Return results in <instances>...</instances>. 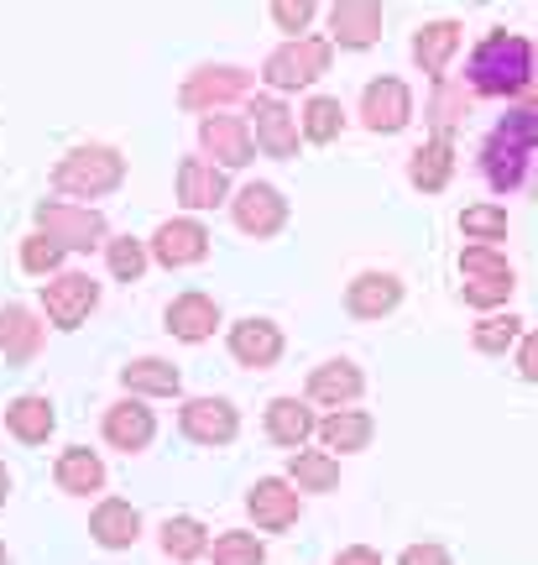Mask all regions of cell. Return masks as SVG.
I'll use <instances>...</instances> for the list:
<instances>
[{
	"mask_svg": "<svg viewBox=\"0 0 538 565\" xmlns=\"http://www.w3.org/2000/svg\"><path fill=\"white\" fill-rule=\"evenodd\" d=\"M492 131H497V137H507V141H518V147H534V152H538V105L534 100H518L497 126H492Z\"/></svg>",
	"mask_w": 538,
	"mask_h": 565,
	"instance_id": "obj_41",
	"label": "cell"
},
{
	"mask_svg": "<svg viewBox=\"0 0 538 565\" xmlns=\"http://www.w3.org/2000/svg\"><path fill=\"white\" fill-rule=\"evenodd\" d=\"M37 231H47L53 242H63L68 252H95L110 242V225L95 204H74V200H42L37 204Z\"/></svg>",
	"mask_w": 538,
	"mask_h": 565,
	"instance_id": "obj_5",
	"label": "cell"
},
{
	"mask_svg": "<svg viewBox=\"0 0 538 565\" xmlns=\"http://www.w3.org/2000/svg\"><path fill=\"white\" fill-rule=\"evenodd\" d=\"M158 545H162V555L173 565H194V561H204L209 555V529L200 524V519H189V513H179V519H168V524L158 529Z\"/></svg>",
	"mask_w": 538,
	"mask_h": 565,
	"instance_id": "obj_31",
	"label": "cell"
},
{
	"mask_svg": "<svg viewBox=\"0 0 538 565\" xmlns=\"http://www.w3.org/2000/svg\"><path fill=\"white\" fill-rule=\"evenodd\" d=\"M209 555H215V565H267V545H261L257 529H225V534H215Z\"/></svg>",
	"mask_w": 538,
	"mask_h": 565,
	"instance_id": "obj_36",
	"label": "cell"
},
{
	"mask_svg": "<svg viewBox=\"0 0 538 565\" xmlns=\"http://www.w3.org/2000/svg\"><path fill=\"white\" fill-rule=\"evenodd\" d=\"M147 246H152V263L162 267H194L209 257V231L194 215H179V221H162Z\"/></svg>",
	"mask_w": 538,
	"mask_h": 565,
	"instance_id": "obj_14",
	"label": "cell"
},
{
	"mask_svg": "<svg viewBox=\"0 0 538 565\" xmlns=\"http://www.w3.org/2000/svg\"><path fill=\"white\" fill-rule=\"evenodd\" d=\"M120 387L137 393V398H179L183 393V372L162 356H137V362L120 366Z\"/></svg>",
	"mask_w": 538,
	"mask_h": 565,
	"instance_id": "obj_26",
	"label": "cell"
},
{
	"mask_svg": "<svg viewBox=\"0 0 538 565\" xmlns=\"http://www.w3.org/2000/svg\"><path fill=\"white\" fill-rule=\"evenodd\" d=\"M299 487L288 482V477H261L251 492H246V513H251V524L261 529V534H282V529L299 524Z\"/></svg>",
	"mask_w": 538,
	"mask_h": 565,
	"instance_id": "obj_11",
	"label": "cell"
},
{
	"mask_svg": "<svg viewBox=\"0 0 538 565\" xmlns=\"http://www.w3.org/2000/svg\"><path fill=\"white\" fill-rule=\"evenodd\" d=\"M63 257H68V246L53 242L47 231H32V236L21 242V267H26L32 278H58V273H63Z\"/></svg>",
	"mask_w": 538,
	"mask_h": 565,
	"instance_id": "obj_38",
	"label": "cell"
},
{
	"mask_svg": "<svg viewBox=\"0 0 538 565\" xmlns=\"http://www.w3.org/2000/svg\"><path fill=\"white\" fill-rule=\"evenodd\" d=\"M309 435H320V414L309 408V398H272L267 404V440L282 450H303Z\"/></svg>",
	"mask_w": 538,
	"mask_h": 565,
	"instance_id": "obj_23",
	"label": "cell"
},
{
	"mask_svg": "<svg viewBox=\"0 0 538 565\" xmlns=\"http://www.w3.org/2000/svg\"><path fill=\"white\" fill-rule=\"evenodd\" d=\"M518 377L523 383H538V330H528L518 341Z\"/></svg>",
	"mask_w": 538,
	"mask_h": 565,
	"instance_id": "obj_45",
	"label": "cell"
},
{
	"mask_svg": "<svg viewBox=\"0 0 538 565\" xmlns=\"http://www.w3.org/2000/svg\"><path fill=\"white\" fill-rule=\"evenodd\" d=\"M230 200L225 168L215 158H183L179 162V204L183 210H215Z\"/></svg>",
	"mask_w": 538,
	"mask_h": 565,
	"instance_id": "obj_18",
	"label": "cell"
},
{
	"mask_svg": "<svg viewBox=\"0 0 538 565\" xmlns=\"http://www.w3.org/2000/svg\"><path fill=\"white\" fill-rule=\"evenodd\" d=\"M251 131H257V147L267 152V158H278V162H288L293 152H299V116L288 110V105L278 100V95H257L251 100Z\"/></svg>",
	"mask_w": 538,
	"mask_h": 565,
	"instance_id": "obj_12",
	"label": "cell"
},
{
	"mask_svg": "<svg viewBox=\"0 0 538 565\" xmlns=\"http://www.w3.org/2000/svg\"><path fill=\"white\" fill-rule=\"evenodd\" d=\"M230 215H236V225L246 236L267 242V236H278L282 225H288V200H282L272 183H246V189L230 194Z\"/></svg>",
	"mask_w": 538,
	"mask_h": 565,
	"instance_id": "obj_10",
	"label": "cell"
},
{
	"mask_svg": "<svg viewBox=\"0 0 538 565\" xmlns=\"http://www.w3.org/2000/svg\"><path fill=\"white\" fill-rule=\"evenodd\" d=\"M147 263H152V246L137 242V236H110V242H105V267H110V278L141 282Z\"/></svg>",
	"mask_w": 538,
	"mask_h": 565,
	"instance_id": "obj_37",
	"label": "cell"
},
{
	"mask_svg": "<svg viewBox=\"0 0 538 565\" xmlns=\"http://www.w3.org/2000/svg\"><path fill=\"white\" fill-rule=\"evenodd\" d=\"M372 414L366 408H330L320 419V440L324 450H340V456H356V450H366L372 445Z\"/></svg>",
	"mask_w": 538,
	"mask_h": 565,
	"instance_id": "obj_30",
	"label": "cell"
},
{
	"mask_svg": "<svg viewBox=\"0 0 538 565\" xmlns=\"http://www.w3.org/2000/svg\"><path fill=\"white\" fill-rule=\"evenodd\" d=\"M42 351V320L21 303H6L0 309V356L11 366H26Z\"/></svg>",
	"mask_w": 538,
	"mask_h": 565,
	"instance_id": "obj_28",
	"label": "cell"
},
{
	"mask_svg": "<svg viewBox=\"0 0 538 565\" xmlns=\"http://www.w3.org/2000/svg\"><path fill=\"white\" fill-rule=\"evenodd\" d=\"M460 231H465L471 242L497 246V242H507V210H502V204H471V210L460 215Z\"/></svg>",
	"mask_w": 538,
	"mask_h": 565,
	"instance_id": "obj_39",
	"label": "cell"
},
{
	"mask_svg": "<svg viewBox=\"0 0 538 565\" xmlns=\"http://www.w3.org/2000/svg\"><path fill=\"white\" fill-rule=\"evenodd\" d=\"M398 565H455L444 545H408L398 555Z\"/></svg>",
	"mask_w": 538,
	"mask_h": 565,
	"instance_id": "obj_44",
	"label": "cell"
},
{
	"mask_svg": "<svg viewBox=\"0 0 538 565\" xmlns=\"http://www.w3.org/2000/svg\"><path fill=\"white\" fill-rule=\"evenodd\" d=\"M314 17H320V0H272V21L288 38H303L314 26Z\"/></svg>",
	"mask_w": 538,
	"mask_h": 565,
	"instance_id": "obj_43",
	"label": "cell"
},
{
	"mask_svg": "<svg viewBox=\"0 0 538 565\" xmlns=\"http://www.w3.org/2000/svg\"><path fill=\"white\" fill-rule=\"evenodd\" d=\"M413 121V89L392 74H381L361 89V126L377 131V137H398L402 126Z\"/></svg>",
	"mask_w": 538,
	"mask_h": 565,
	"instance_id": "obj_9",
	"label": "cell"
},
{
	"mask_svg": "<svg viewBox=\"0 0 538 565\" xmlns=\"http://www.w3.org/2000/svg\"><path fill=\"white\" fill-rule=\"evenodd\" d=\"M330 58H335V42L330 38H288L282 47L267 53L261 63V84L272 89V95H293V89H309V84H320L330 74Z\"/></svg>",
	"mask_w": 538,
	"mask_h": 565,
	"instance_id": "obj_3",
	"label": "cell"
},
{
	"mask_svg": "<svg viewBox=\"0 0 538 565\" xmlns=\"http://www.w3.org/2000/svg\"><path fill=\"white\" fill-rule=\"evenodd\" d=\"M335 565H381V555L372 545H345L335 555Z\"/></svg>",
	"mask_w": 538,
	"mask_h": 565,
	"instance_id": "obj_46",
	"label": "cell"
},
{
	"mask_svg": "<svg viewBox=\"0 0 538 565\" xmlns=\"http://www.w3.org/2000/svg\"><path fill=\"white\" fill-rule=\"evenodd\" d=\"M200 147H204V158H215L219 168H246V162L257 158L251 116H230V110L200 116Z\"/></svg>",
	"mask_w": 538,
	"mask_h": 565,
	"instance_id": "obj_7",
	"label": "cell"
},
{
	"mask_svg": "<svg viewBox=\"0 0 538 565\" xmlns=\"http://www.w3.org/2000/svg\"><path fill=\"white\" fill-rule=\"evenodd\" d=\"M288 482L299 487V492H335L340 487L335 450H293V461H288Z\"/></svg>",
	"mask_w": 538,
	"mask_h": 565,
	"instance_id": "obj_32",
	"label": "cell"
},
{
	"mask_svg": "<svg viewBox=\"0 0 538 565\" xmlns=\"http://www.w3.org/2000/svg\"><path fill=\"white\" fill-rule=\"evenodd\" d=\"M471 105V84H450V79H434V100H429V131L434 137H450Z\"/></svg>",
	"mask_w": 538,
	"mask_h": 565,
	"instance_id": "obj_35",
	"label": "cell"
},
{
	"mask_svg": "<svg viewBox=\"0 0 538 565\" xmlns=\"http://www.w3.org/2000/svg\"><path fill=\"white\" fill-rule=\"evenodd\" d=\"M465 84L481 100H523L538 84V53L518 32H486L465 58Z\"/></svg>",
	"mask_w": 538,
	"mask_h": 565,
	"instance_id": "obj_1",
	"label": "cell"
},
{
	"mask_svg": "<svg viewBox=\"0 0 538 565\" xmlns=\"http://www.w3.org/2000/svg\"><path fill=\"white\" fill-rule=\"evenodd\" d=\"M507 273H513V267H507V257H502L497 246L476 242L460 252V278H507Z\"/></svg>",
	"mask_w": 538,
	"mask_h": 565,
	"instance_id": "obj_42",
	"label": "cell"
},
{
	"mask_svg": "<svg viewBox=\"0 0 538 565\" xmlns=\"http://www.w3.org/2000/svg\"><path fill=\"white\" fill-rule=\"evenodd\" d=\"M460 42H465V26L455 17H439V21H423L419 32H413V63H419L429 79H444V68L450 58L460 53Z\"/></svg>",
	"mask_w": 538,
	"mask_h": 565,
	"instance_id": "obj_19",
	"label": "cell"
},
{
	"mask_svg": "<svg viewBox=\"0 0 538 565\" xmlns=\"http://www.w3.org/2000/svg\"><path fill=\"white\" fill-rule=\"evenodd\" d=\"M89 534H95L100 550H131L141 540V513L131 503H120V498H105L89 513Z\"/></svg>",
	"mask_w": 538,
	"mask_h": 565,
	"instance_id": "obj_27",
	"label": "cell"
},
{
	"mask_svg": "<svg viewBox=\"0 0 538 565\" xmlns=\"http://www.w3.org/2000/svg\"><path fill=\"white\" fill-rule=\"evenodd\" d=\"M299 126H303V137L309 141H335L340 131H345V105L335 100V95H309L299 110Z\"/></svg>",
	"mask_w": 538,
	"mask_h": 565,
	"instance_id": "obj_34",
	"label": "cell"
},
{
	"mask_svg": "<svg viewBox=\"0 0 538 565\" xmlns=\"http://www.w3.org/2000/svg\"><path fill=\"white\" fill-rule=\"evenodd\" d=\"M398 303H402V278L398 273H381V267L356 273L351 288H345V309H351L356 320H381V315H392Z\"/></svg>",
	"mask_w": 538,
	"mask_h": 565,
	"instance_id": "obj_17",
	"label": "cell"
},
{
	"mask_svg": "<svg viewBox=\"0 0 538 565\" xmlns=\"http://www.w3.org/2000/svg\"><path fill=\"white\" fill-rule=\"evenodd\" d=\"M6 498H11V471L0 466V508H6Z\"/></svg>",
	"mask_w": 538,
	"mask_h": 565,
	"instance_id": "obj_47",
	"label": "cell"
},
{
	"mask_svg": "<svg viewBox=\"0 0 538 565\" xmlns=\"http://www.w3.org/2000/svg\"><path fill=\"white\" fill-rule=\"evenodd\" d=\"M534 53H538V42H534Z\"/></svg>",
	"mask_w": 538,
	"mask_h": 565,
	"instance_id": "obj_49",
	"label": "cell"
},
{
	"mask_svg": "<svg viewBox=\"0 0 538 565\" xmlns=\"http://www.w3.org/2000/svg\"><path fill=\"white\" fill-rule=\"evenodd\" d=\"M251 84H257V74H246L236 63H204V68H194V74L183 79L179 105L194 110V116H209V110H225V105L246 100Z\"/></svg>",
	"mask_w": 538,
	"mask_h": 565,
	"instance_id": "obj_4",
	"label": "cell"
},
{
	"mask_svg": "<svg viewBox=\"0 0 538 565\" xmlns=\"http://www.w3.org/2000/svg\"><path fill=\"white\" fill-rule=\"evenodd\" d=\"M179 429L194 445H230L240 435V414L230 398H189L179 408Z\"/></svg>",
	"mask_w": 538,
	"mask_h": 565,
	"instance_id": "obj_13",
	"label": "cell"
},
{
	"mask_svg": "<svg viewBox=\"0 0 538 565\" xmlns=\"http://www.w3.org/2000/svg\"><path fill=\"white\" fill-rule=\"evenodd\" d=\"M230 356H236L240 366H257V372H267V366H278L282 356V330L272 320H236L230 324Z\"/></svg>",
	"mask_w": 538,
	"mask_h": 565,
	"instance_id": "obj_21",
	"label": "cell"
},
{
	"mask_svg": "<svg viewBox=\"0 0 538 565\" xmlns=\"http://www.w3.org/2000/svg\"><path fill=\"white\" fill-rule=\"evenodd\" d=\"M53 424H58V414L47 404V393H21V398L6 404V429H11L21 445H47Z\"/></svg>",
	"mask_w": 538,
	"mask_h": 565,
	"instance_id": "obj_29",
	"label": "cell"
},
{
	"mask_svg": "<svg viewBox=\"0 0 538 565\" xmlns=\"http://www.w3.org/2000/svg\"><path fill=\"white\" fill-rule=\"evenodd\" d=\"M513 288H518V282H513V273H507V278H465V282H460L465 303H471V309H481V315L502 309V303L513 299Z\"/></svg>",
	"mask_w": 538,
	"mask_h": 565,
	"instance_id": "obj_40",
	"label": "cell"
},
{
	"mask_svg": "<svg viewBox=\"0 0 538 565\" xmlns=\"http://www.w3.org/2000/svg\"><path fill=\"white\" fill-rule=\"evenodd\" d=\"M450 179H455V141L429 137L423 147H413V158H408V183L413 189L439 194V189H450Z\"/></svg>",
	"mask_w": 538,
	"mask_h": 565,
	"instance_id": "obj_25",
	"label": "cell"
},
{
	"mask_svg": "<svg viewBox=\"0 0 538 565\" xmlns=\"http://www.w3.org/2000/svg\"><path fill=\"white\" fill-rule=\"evenodd\" d=\"M215 324H219V303L209 299V294H200V288H189V294H179V299L168 303V330H173V341H183V345L209 341Z\"/></svg>",
	"mask_w": 538,
	"mask_h": 565,
	"instance_id": "obj_22",
	"label": "cell"
},
{
	"mask_svg": "<svg viewBox=\"0 0 538 565\" xmlns=\"http://www.w3.org/2000/svg\"><path fill=\"white\" fill-rule=\"evenodd\" d=\"M152 435H158V414L141 404L137 393H126L120 404L105 408V445H116V450H126V456H137V450L152 445Z\"/></svg>",
	"mask_w": 538,
	"mask_h": 565,
	"instance_id": "obj_16",
	"label": "cell"
},
{
	"mask_svg": "<svg viewBox=\"0 0 538 565\" xmlns=\"http://www.w3.org/2000/svg\"><path fill=\"white\" fill-rule=\"evenodd\" d=\"M361 387H366L361 366L345 362V356H335V362H320L314 372H309V404H320V408H351L361 398Z\"/></svg>",
	"mask_w": 538,
	"mask_h": 565,
	"instance_id": "obj_20",
	"label": "cell"
},
{
	"mask_svg": "<svg viewBox=\"0 0 538 565\" xmlns=\"http://www.w3.org/2000/svg\"><path fill=\"white\" fill-rule=\"evenodd\" d=\"M381 38V0H335L330 11V42L345 53H366Z\"/></svg>",
	"mask_w": 538,
	"mask_h": 565,
	"instance_id": "obj_15",
	"label": "cell"
},
{
	"mask_svg": "<svg viewBox=\"0 0 538 565\" xmlns=\"http://www.w3.org/2000/svg\"><path fill=\"white\" fill-rule=\"evenodd\" d=\"M95 303H100V282L89 278V273H68L63 267L58 278L42 282V315L58 324V330H79L95 315Z\"/></svg>",
	"mask_w": 538,
	"mask_h": 565,
	"instance_id": "obj_6",
	"label": "cell"
},
{
	"mask_svg": "<svg viewBox=\"0 0 538 565\" xmlns=\"http://www.w3.org/2000/svg\"><path fill=\"white\" fill-rule=\"evenodd\" d=\"M0 565H11V555H6V545H0Z\"/></svg>",
	"mask_w": 538,
	"mask_h": 565,
	"instance_id": "obj_48",
	"label": "cell"
},
{
	"mask_svg": "<svg viewBox=\"0 0 538 565\" xmlns=\"http://www.w3.org/2000/svg\"><path fill=\"white\" fill-rule=\"evenodd\" d=\"M120 179H126V158L116 147H105V141L63 152L58 168H53V189L63 200H100V194L120 189Z\"/></svg>",
	"mask_w": 538,
	"mask_h": 565,
	"instance_id": "obj_2",
	"label": "cell"
},
{
	"mask_svg": "<svg viewBox=\"0 0 538 565\" xmlns=\"http://www.w3.org/2000/svg\"><path fill=\"white\" fill-rule=\"evenodd\" d=\"M481 179L492 183L497 194H518V189H528L538 179V152L492 131V137L481 141Z\"/></svg>",
	"mask_w": 538,
	"mask_h": 565,
	"instance_id": "obj_8",
	"label": "cell"
},
{
	"mask_svg": "<svg viewBox=\"0 0 538 565\" xmlns=\"http://www.w3.org/2000/svg\"><path fill=\"white\" fill-rule=\"evenodd\" d=\"M518 341H523V320L513 309H507V315L492 309V315H481V320L471 324V345H476L481 356H507Z\"/></svg>",
	"mask_w": 538,
	"mask_h": 565,
	"instance_id": "obj_33",
	"label": "cell"
},
{
	"mask_svg": "<svg viewBox=\"0 0 538 565\" xmlns=\"http://www.w3.org/2000/svg\"><path fill=\"white\" fill-rule=\"evenodd\" d=\"M53 482H58V492H68V498L105 492V461L89 445H68V450H58V461H53Z\"/></svg>",
	"mask_w": 538,
	"mask_h": 565,
	"instance_id": "obj_24",
	"label": "cell"
}]
</instances>
